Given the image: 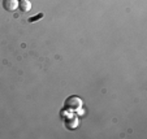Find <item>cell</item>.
I'll return each instance as SVG.
<instances>
[{"instance_id":"6da1fadb","label":"cell","mask_w":147,"mask_h":139,"mask_svg":"<svg viewBox=\"0 0 147 139\" xmlns=\"http://www.w3.org/2000/svg\"><path fill=\"white\" fill-rule=\"evenodd\" d=\"M65 107L68 109H72V111H77L82 107V100L78 96H69L65 100Z\"/></svg>"},{"instance_id":"3957f363","label":"cell","mask_w":147,"mask_h":139,"mask_svg":"<svg viewBox=\"0 0 147 139\" xmlns=\"http://www.w3.org/2000/svg\"><path fill=\"white\" fill-rule=\"evenodd\" d=\"M18 8L22 12H29L31 9V3L29 0H20L18 1Z\"/></svg>"},{"instance_id":"7a4b0ae2","label":"cell","mask_w":147,"mask_h":139,"mask_svg":"<svg viewBox=\"0 0 147 139\" xmlns=\"http://www.w3.org/2000/svg\"><path fill=\"white\" fill-rule=\"evenodd\" d=\"M3 8L7 12H13L18 8V1L17 0H3Z\"/></svg>"}]
</instances>
